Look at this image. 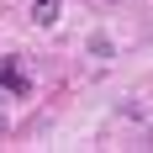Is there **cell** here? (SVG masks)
Returning a JSON list of instances; mask_svg holds the SVG:
<instances>
[{
	"label": "cell",
	"instance_id": "6da1fadb",
	"mask_svg": "<svg viewBox=\"0 0 153 153\" xmlns=\"http://www.w3.org/2000/svg\"><path fill=\"white\" fill-rule=\"evenodd\" d=\"M0 85H5V90H16V95H27V90H32V79L21 74L16 63H5V58H0Z\"/></svg>",
	"mask_w": 153,
	"mask_h": 153
},
{
	"label": "cell",
	"instance_id": "7a4b0ae2",
	"mask_svg": "<svg viewBox=\"0 0 153 153\" xmlns=\"http://www.w3.org/2000/svg\"><path fill=\"white\" fill-rule=\"evenodd\" d=\"M32 21L37 27H53L58 21V0H32Z\"/></svg>",
	"mask_w": 153,
	"mask_h": 153
},
{
	"label": "cell",
	"instance_id": "3957f363",
	"mask_svg": "<svg viewBox=\"0 0 153 153\" xmlns=\"http://www.w3.org/2000/svg\"><path fill=\"white\" fill-rule=\"evenodd\" d=\"M95 5H116V0H95Z\"/></svg>",
	"mask_w": 153,
	"mask_h": 153
}]
</instances>
